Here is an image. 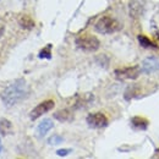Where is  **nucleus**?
Returning a JSON list of instances; mask_svg holds the SVG:
<instances>
[{
  "label": "nucleus",
  "instance_id": "1",
  "mask_svg": "<svg viewBox=\"0 0 159 159\" xmlns=\"http://www.w3.org/2000/svg\"><path fill=\"white\" fill-rule=\"evenodd\" d=\"M28 94H30V87L26 80L19 79L14 81L12 83H10L1 92V100L7 108H10L25 100L28 97Z\"/></svg>",
  "mask_w": 159,
  "mask_h": 159
},
{
  "label": "nucleus",
  "instance_id": "2",
  "mask_svg": "<svg viewBox=\"0 0 159 159\" xmlns=\"http://www.w3.org/2000/svg\"><path fill=\"white\" fill-rule=\"evenodd\" d=\"M94 28L98 33L102 34H110L114 32H118L121 26L118 21L110 16H103L97 21V23L94 25Z\"/></svg>",
  "mask_w": 159,
  "mask_h": 159
},
{
  "label": "nucleus",
  "instance_id": "3",
  "mask_svg": "<svg viewBox=\"0 0 159 159\" xmlns=\"http://www.w3.org/2000/svg\"><path fill=\"white\" fill-rule=\"evenodd\" d=\"M76 45L84 52H96L99 49V39L92 34H81L75 40Z\"/></svg>",
  "mask_w": 159,
  "mask_h": 159
},
{
  "label": "nucleus",
  "instance_id": "4",
  "mask_svg": "<svg viewBox=\"0 0 159 159\" xmlns=\"http://www.w3.org/2000/svg\"><path fill=\"white\" fill-rule=\"evenodd\" d=\"M54 105H55V103H54V100L53 99H47V100H43L42 103H39L31 113H30V118L32 120H36L38 119L39 116H42L43 114H45V113H48V111H50L53 108H54Z\"/></svg>",
  "mask_w": 159,
  "mask_h": 159
},
{
  "label": "nucleus",
  "instance_id": "5",
  "mask_svg": "<svg viewBox=\"0 0 159 159\" xmlns=\"http://www.w3.org/2000/svg\"><path fill=\"white\" fill-rule=\"evenodd\" d=\"M139 70L137 66H130V67H124L115 70V77L119 80H135L139 77Z\"/></svg>",
  "mask_w": 159,
  "mask_h": 159
},
{
  "label": "nucleus",
  "instance_id": "6",
  "mask_svg": "<svg viewBox=\"0 0 159 159\" xmlns=\"http://www.w3.org/2000/svg\"><path fill=\"white\" fill-rule=\"evenodd\" d=\"M87 124L89 127L93 129H102L108 125V118L103 113H93L87 116Z\"/></svg>",
  "mask_w": 159,
  "mask_h": 159
},
{
  "label": "nucleus",
  "instance_id": "7",
  "mask_svg": "<svg viewBox=\"0 0 159 159\" xmlns=\"http://www.w3.org/2000/svg\"><path fill=\"white\" fill-rule=\"evenodd\" d=\"M159 70V60L156 58H147L142 61L141 64V71L143 74H153Z\"/></svg>",
  "mask_w": 159,
  "mask_h": 159
},
{
  "label": "nucleus",
  "instance_id": "8",
  "mask_svg": "<svg viewBox=\"0 0 159 159\" xmlns=\"http://www.w3.org/2000/svg\"><path fill=\"white\" fill-rule=\"evenodd\" d=\"M144 5H146L144 0H131L130 1V6H129L130 16L135 17V19L139 17L144 11Z\"/></svg>",
  "mask_w": 159,
  "mask_h": 159
},
{
  "label": "nucleus",
  "instance_id": "9",
  "mask_svg": "<svg viewBox=\"0 0 159 159\" xmlns=\"http://www.w3.org/2000/svg\"><path fill=\"white\" fill-rule=\"evenodd\" d=\"M53 127H54V124H53L52 120L44 119L39 125H38V127H37V134H38V136H40V137H42V136H45Z\"/></svg>",
  "mask_w": 159,
  "mask_h": 159
},
{
  "label": "nucleus",
  "instance_id": "10",
  "mask_svg": "<svg viewBox=\"0 0 159 159\" xmlns=\"http://www.w3.org/2000/svg\"><path fill=\"white\" fill-rule=\"evenodd\" d=\"M12 131H14V126L11 121L5 118H1L0 119V134L2 136H6V135H11Z\"/></svg>",
  "mask_w": 159,
  "mask_h": 159
},
{
  "label": "nucleus",
  "instance_id": "11",
  "mask_svg": "<svg viewBox=\"0 0 159 159\" xmlns=\"http://www.w3.org/2000/svg\"><path fill=\"white\" fill-rule=\"evenodd\" d=\"M54 118L61 121V122H69V121H71L74 119V115L69 109H61V110L57 111L54 114Z\"/></svg>",
  "mask_w": 159,
  "mask_h": 159
},
{
  "label": "nucleus",
  "instance_id": "12",
  "mask_svg": "<svg viewBox=\"0 0 159 159\" xmlns=\"http://www.w3.org/2000/svg\"><path fill=\"white\" fill-rule=\"evenodd\" d=\"M131 124L136 129L144 130L148 126V120L144 119V118H141V116H135V118H132V120H131Z\"/></svg>",
  "mask_w": 159,
  "mask_h": 159
},
{
  "label": "nucleus",
  "instance_id": "13",
  "mask_svg": "<svg viewBox=\"0 0 159 159\" xmlns=\"http://www.w3.org/2000/svg\"><path fill=\"white\" fill-rule=\"evenodd\" d=\"M93 100V96L91 94V93H87V94H84L82 98L80 100H77V103H76V108L77 109H81V108H86V107H88L89 105V103Z\"/></svg>",
  "mask_w": 159,
  "mask_h": 159
},
{
  "label": "nucleus",
  "instance_id": "14",
  "mask_svg": "<svg viewBox=\"0 0 159 159\" xmlns=\"http://www.w3.org/2000/svg\"><path fill=\"white\" fill-rule=\"evenodd\" d=\"M19 22H20L21 27L22 28H26V30H31V28L34 27V21L32 20L30 16H27V15H23Z\"/></svg>",
  "mask_w": 159,
  "mask_h": 159
},
{
  "label": "nucleus",
  "instance_id": "15",
  "mask_svg": "<svg viewBox=\"0 0 159 159\" xmlns=\"http://www.w3.org/2000/svg\"><path fill=\"white\" fill-rule=\"evenodd\" d=\"M139 44H141L142 47H144V48H153V47H156L154 43L149 39L147 36H144V34H139Z\"/></svg>",
  "mask_w": 159,
  "mask_h": 159
},
{
  "label": "nucleus",
  "instance_id": "16",
  "mask_svg": "<svg viewBox=\"0 0 159 159\" xmlns=\"http://www.w3.org/2000/svg\"><path fill=\"white\" fill-rule=\"evenodd\" d=\"M64 142V137L60 136V135H53L52 137H49L48 139V143L52 144V146H55V144H60Z\"/></svg>",
  "mask_w": 159,
  "mask_h": 159
},
{
  "label": "nucleus",
  "instance_id": "17",
  "mask_svg": "<svg viewBox=\"0 0 159 159\" xmlns=\"http://www.w3.org/2000/svg\"><path fill=\"white\" fill-rule=\"evenodd\" d=\"M50 49H52V44H48V47H47V48H44V49L40 52L38 57H39V58H47V59H50V55H52Z\"/></svg>",
  "mask_w": 159,
  "mask_h": 159
},
{
  "label": "nucleus",
  "instance_id": "18",
  "mask_svg": "<svg viewBox=\"0 0 159 159\" xmlns=\"http://www.w3.org/2000/svg\"><path fill=\"white\" fill-rule=\"evenodd\" d=\"M71 151H72V149H70V148H64V149L57 151V154H58L59 157H65V156H67L69 153H71Z\"/></svg>",
  "mask_w": 159,
  "mask_h": 159
},
{
  "label": "nucleus",
  "instance_id": "19",
  "mask_svg": "<svg viewBox=\"0 0 159 159\" xmlns=\"http://www.w3.org/2000/svg\"><path fill=\"white\" fill-rule=\"evenodd\" d=\"M4 31H5V27H4V25L0 23V38H1V36L4 34Z\"/></svg>",
  "mask_w": 159,
  "mask_h": 159
},
{
  "label": "nucleus",
  "instance_id": "20",
  "mask_svg": "<svg viewBox=\"0 0 159 159\" xmlns=\"http://www.w3.org/2000/svg\"><path fill=\"white\" fill-rule=\"evenodd\" d=\"M2 152V143H1V139H0V153Z\"/></svg>",
  "mask_w": 159,
  "mask_h": 159
}]
</instances>
